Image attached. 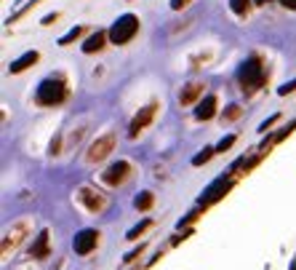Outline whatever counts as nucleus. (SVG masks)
Wrapping results in <instances>:
<instances>
[{"mask_svg":"<svg viewBox=\"0 0 296 270\" xmlns=\"http://www.w3.org/2000/svg\"><path fill=\"white\" fill-rule=\"evenodd\" d=\"M80 35H83V27H72V30L67 32V35H62V38H59V45H70V43H75Z\"/></svg>","mask_w":296,"mask_h":270,"instance_id":"obj_16","label":"nucleus"},{"mask_svg":"<svg viewBox=\"0 0 296 270\" xmlns=\"http://www.w3.org/2000/svg\"><path fill=\"white\" fill-rule=\"evenodd\" d=\"M48 254V233H43L37 235V241H35V246H32V257H45Z\"/></svg>","mask_w":296,"mask_h":270,"instance_id":"obj_14","label":"nucleus"},{"mask_svg":"<svg viewBox=\"0 0 296 270\" xmlns=\"http://www.w3.org/2000/svg\"><path fill=\"white\" fill-rule=\"evenodd\" d=\"M229 8H232L235 16H248V11H251V0H229Z\"/></svg>","mask_w":296,"mask_h":270,"instance_id":"obj_15","label":"nucleus"},{"mask_svg":"<svg viewBox=\"0 0 296 270\" xmlns=\"http://www.w3.org/2000/svg\"><path fill=\"white\" fill-rule=\"evenodd\" d=\"M254 3H259V5H264V3H269V0H254Z\"/></svg>","mask_w":296,"mask_h":270,"instance_id":"obj_30","label":"nucleus"},{"mask_svg":"<svg viewBox=\"0 0 296 270\" xmlns=\"http://www.w3.org/2000/svg\"><path fill=\"white\" fill-rule=\"evenodd\" d=\"M291 91H296V78H294V81H288L286 86H280L278 94H280V96H286V94H291Z\"/></svg>","mask_w":296,"mask_h":270,"instance_id":"obj_23","label":"nucleus"},{"mask_svg":"<svg viewBox=\"0 0 296 270\" xmlns=\"http://www.w3.org/2000/svg\"><path fill=\"white\" fill-rule=\"evenodd\" d=\"M107 41H110L107 30H96L94 35H88V38H85V43L80 45V48H83V54H94V51H102Z\"/></svg>","mask_w":296,"mask_h":270,"instance_id":"obj_10","label":"nucleus"},{"mask_svg":"<svg viewBox=\"0 0 296 270\" xmlns=\"http://www.w3.org/2000/svg\"><path fill=\"white\" fill-rule=\"evenodd\" d=\"M134 206H136V209H142V212H144V209H149V206H152V193H142V195H136Z\"/></svg>","mask_w":296,"mask_h":270,"instance_id":"obj_18","label":"nucleus"},{"mask_svg":"<svg viewBox=\"0 0 296 270\" xmlns=\"http://www.w3.org/2000/svg\"><path fill=\"white\" fill-rule=\"evenodd\" d=\"M238 115H240V107H238V104H232V107L224 113V121H232V118H238Z\"/></svg>","mask_w":296,"mask_h":270,"instance_id":"obj_24","label":"nucleus"},{"mask_svg":"<svg viewBox=\"0 0 296 270\" xmlns=\"http://www.w3.org/2000/svg\"><path fill=\"white\" fill-rule=\"evenodd\" d=\"M187 3H189V0H171V8H174V11H182Z\"/></svg>","mask_w":296,"mask_h":270,"instance_id":"obj_25","label":"nucleus"},{"mask_svg":"<svg viewBox=\"0 0 296 270\" xmlns=\"http://www.w3.org/2000/svg\"><path fill=\"white\" fill-rule=\"evenodd\" d=\"M112 147H115V134H104L91 144V150H88L85 158H88V163H96V161H102V158H107L112 153Z\"/></svg>","mask_w":296,"mask_h":270,"instance_id":"obj_4","label":"nucleus"},{"mask_svg":"<svg viewBox=\"0 0 296 270\" xmlns=\"http://www.w3.org/2000/svg\"><path fill=\"white\" fill-rule=\"evenodd\" d=\"M264 78H267V70H264V64H261L259 56H248L238 67V81L243 86V91L259 89V86L264 83Z\"/></svg>","mask_w":296,"mask_h":270,"instance_id":"obj_3","label":"nucleus"},{"mask_svg":"<svg viewBox=\"0 0 296 270\" xmlns=\"http://www.w3.org/2000/svg\"><path fill=\"white\" fill-rule=\"evenodd\" d=\"M56 19H59V14H48V16H43V22H40V24H45V27H48V24H54Z\"/></svg>","mask_w":296,"mask_h":270,"instance_id":"obj_28","label":"nucleus"},{"mask_svg":"<svg viewBox=\"0 0 296 270\" xmlns=\"http://www.w3.org/2000/svg\"><path fill=\"white\" fill-rule=\"evenodd\" d=\"M147 227H149V220H144V222H139L136 227H131V230H128L126 238H128V241H136V238H139V233H144Z\"/></svg>","mask_w":296,"mask_h":270,"instance_id":"obj_19","label":"nucleus"},{"mask_svg":"<svg viewBox=\"0 0 296 270\" xmlns=\"http://www.w3.org/2000/svg\"><path fill=\"white\" fill-rule=\"evenodd\" d=\"M139 32V16H134V14H123V16H117L112 24H110V30H107V35H110V43H115V45H126L134 41V35Z\"/></svg>","mask_w":296,"mask_h":270,"instance_id":"obj_2","label":"nucleus"},{"mask_svg":"<svg viewBox=\"0 0 296 270\" xmlns=\"http://www.w3.org/2000/svg\"><path fill=\"white\" fill-rule=\"evenodd\" d=\"M229 187H232V180H224V177H219V180H216L214 185L200 195V206H208V203L219 201L222 195H227V190H229Z\"/></svg>","mask_w":296,"mask_h":270,"instance_id":"obj_7","label":"nucleus"},{"mask_svg":"<svg viewBox=\"0 0 296 270\" xmlns=\"http://www.w3.org/2000/svg\"><path fill=\"white\" fill-rule=\"evenodd\" d=\"M155 110H157V104H155V102H149L147 107H142L139 113H136V118L131 121V131H128V134H131V136H136L142 129H147V126H149V121L155 118Z\"/></svg>","mask_w":296,"mask_h":270,"instance_id":"obj_8","label":"nucleus"},{"mask_svg":"<svg viewBox=\"0 0 296 270\" xmlns=\"http://www.w3.org/2000/svg\"><path fill=\"white\" fill-rule=\"evenodd\" d=\"M200 94H203V83H197V81L195 83H187L179 91V104H192Z\"/></svg>","mask_w":296,"mask_h":270,"instance_id":"obj_13","label":"nucleus"},{"mask_svg":"<svg viewBox=\"0 0 296 270\" xmlns=\"http://www.w3.org/2000/svg\"><path fill=\"white\" fill-rule=\"evenodd\" d=\"M77 198H80V203H85V209H88V212H94V214H99L104 206H107V198H102V195L94 193L91 187H80Z\"/></svg>","mask_w":296,"mask_h":270,"instance_id":"obj_9","label":"nucleus"},{"mask_svg":"<svg viewBox=\"0 0 296 270\" xmlns=\"http://www.w3.org/2000/svg\"><path fill=\"white\" fill-rule=\"evenodd\" d=\"M64 96H67V83H64L62 75L43 78L37 91H35V102L43 104V107H54V104L64 102Z\"/></svg>","mask_w":296,"mask_h":270,"instance_id":"obj_1","label":"nucleus"},{"mask_svg":"<svg viewBox=\"0 0 296 270\" xmlns=\"http://www.w3.org/2000/svg\"><path fill=\"white\" fill-rule=\"evenodd\" d=\"M37 59H40V54H37V51H24V54L16 59V62H11V64H8V72H14V75H16V72L27 70L30 64H35Z\"/></svg>","mask_w":296,"mask_h":270,"instance_id":"obj_12","label":"nucleus"},{"mask_svg":"<svg viewBox=\"0 0 296 270\" xmlns=\"http://www.w3.org/2000/svg\"><path fill=\"white\" fill-rule=\"evenodd\" d=\"M96 241H99V233H96V230H91V227H85V230H80V233L75 235L72 249H75V254H88L91 249L96 246Z\"/></svg>","mask_w":296,"mask_h":270,"instance_id":"obj_6","label":"nucleus"},{"mask_svg":"<svg viewBox=\"0 0 296 270\" xmlns=\"http://www.w3.org/2000/svg\"><path fill=\"white\" fill-rule=\"evenodd\" d=\"M232 144H235V134H229V136H224V139L216 144V153H224L227 147H232Z\"/></svg>","mask_w":296,"mask_h":270,"instance_id":"obj_21","label":"nucleus"},{"mask_svg":"<svg viewBox=\"0 0 296 270\" xmlns=\"http://www.w3.org/2000/svg\"><path fill=\"white\" fill-rule=\"evenodd\" d=\"M214 113H216V96L214 94H208L206 99L197 102V107H195V118H197V121H208V118H214Z\"/></svg>","mask_w":296,"mask_h":270,"instance_id":"obj_11","label":"nucleus"},{"mask_svg":"<svg viewBox=\"0 0 296 270\" xmlns=\"http://www.w3.org/2000/svg\"><path fill=\"white\" fill-rule=\"evenodd\" d=\"M216 153V147H206L203 153H197L195 158H192V166H203V163H208L211 161V155Z\"/></svg>","mask_w":296,"mask_h":270,"instance_id":"obj_17","label":"nucleus"},{"mask_svg":"<svg viewBox=\"0 0 296 270\" xmlns=\"http://www.w3.org/2000/svg\"><path fill=\"white\" fill-rule=\"evenodd\" d=\"M280 5L288 8V11H296V0H280Z\"/></svg>","mask_w":296,"mask_h":270,"instance_id":"obj_29","label":"nucleus"},{"mask_svg":"<svg viewBox=\"0 0 296 270\" xmlns=\"http://www.w3.org/2000/svg\"><path fill=\"white\" fill-rule=\"evenodd\" d=\"M275 121H278V115L267 118V121H264V123H261V126H259V131H267V129H269V126H272V123H275Z\"/></svg>","mask_w":296,"mask_h":270,"instance_id":"obj_27","label":"nucleus"},{"mask_svg":"<svg viewBox=\"0 0 296 270\" xmlns=\"http://www.w3.org/2000/svg\"><path fill=\"white\" fill-rule=\"evenodd\" d=\"M37 3H40V0H30V3H27V5H22V8H19V11H16V14H14V16H8V24H11V22H14V19H19V16H22V14H27V11H30V8H35V5H37Z\"/></svg>","mask_w":296,"mask_h":270,"instance_id":"obj_20","label":"nucleus"},{"mask_svg":"<svg viewBox=\"0 0 296 270\" xmlns=\"http://www.w3.org/2000/svg\"><path fill=\"white\" fill-rule=\"evenodd\" d=\"M128 171H131V166L126 161H117V163H112L107 171L102 174V180L107 182L110 187H117V185H123V182L128 180Z\"/></svg>","mask_w":296,"mask_h":270,"instance_id":"obj_5","label":"nucleus"},{"mask_svg":"<svg viewBox=\"0 0 296 270\" xmlns=\"http://www.w3.org/2000/svg\"><path fill=\"white\" fill-rule=\"evenodd\" d=\"M144 252V246H139V249H134V252H131V254H126V257H123V260H126V262H131V260H136V257H139Z\"/></svg>","mask_w":296,"mask_h":270,"instance_id":"obj_26","label":"nucleus"},{"mask_svg":"<svg viewBox=\"0 0 296 270\" xmlns=\"http://www.w3.org/2000/svg\"><path fill=\"white\" fill-rule=\"evenodd\" d=\"M294 129H296V121H294V123H288V126L283 129V131H278V134H275V142H283V139H286V136L291 134Z\"/></svg>","mask_w":296,"mask_h":270,"instance_id":"obj_22","label":"nucleus"}]
</instances>
